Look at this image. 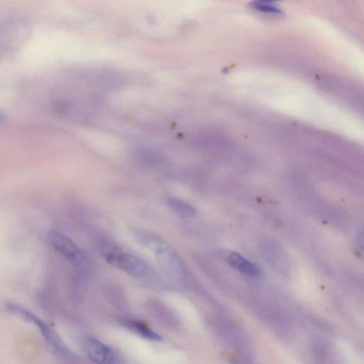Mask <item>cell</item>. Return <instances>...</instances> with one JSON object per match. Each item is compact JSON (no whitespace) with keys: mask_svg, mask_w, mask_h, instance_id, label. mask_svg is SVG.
<instances>
[{"mask_svg":"<svg viewBox=\"0 0 364 364\" xmlns=\"http://www.w3.org/2000/svg\"><path fill=\"white\" fill-rule=\"evenodd\" d=\"M132 234L139 243L153 252L159 265L169 277L176 278L182 275L183 264L175 250L167 242L142 229H134Z\"/></svg>","mask_w":364,"mask_h":364,"instance_id":"6da1fadb","label":"cell"},{"mask_svg":"<svg viewBox=\"0 0 364 364\" xmlns=\"http://www.w3.org/2000/svg\"><path fill=\"white\" fill-rule=\"evenodd\" d=\"M100 252L107 263L136 279L147 278L150 267L141 259L111 242H102Z\"/></svg>","mask_w":364,"mask_h":364,"instance_id":"7a4b0ae2","label":"cell"},{"mask_svg":"<svg viewBox=\"0 0 364 364\" xmlns=\"http://www.w3.org/2000/svg\"><path fill=\"white\" fill-rule=\"evenodd\" d=\"M50 246L73 266L84 269L88 266V259L81 248L64 233L52 230L48 234Z\"/></svg>","mask_w":364,"mask_h":364,"instance_id":"3957f363","label":"cell"},{"mask_svg":"<svg viewBox=\"0 0 364 364\" xmlns=\"http://www.w3.org/2000/svg\"><path fill=\"white\" fill-rule=\"evenodd\" d=\"M6 308L11 314L28 322L34 323L41 332L45 340L55 351H58L64 356H70V353L68 348L60 342L50 328L36 315L24 307L12 302L6 304Z\"/></svg>","mask_w":364,"mask_h":364,"instance_id":"277c9868","label":"cell"},{"mask_svg":"<svg viewBox=\"0 0 364 364\" xmlns=\"http://www.w3.org/2000/svg\"><path fill=\"white\" fill-rule=\"evenodd\" d=\"M83 348L87 356L95 364H119L114 352L97 338H86Z\"/></svg>","mask_w":364,"mask_h":364,"instance_id":"5b68a950","label":"cell"},{"mask_svg":"<svg viewBox=\"0 0 364 364\" xmlns=\"http://www.w3.org/2000/svg\"><path fill=\"white\" fill-rule=\"evenodd\" d=\"M229 264L235 269L248 276L255 277L259 274V269L239 253L231 252L227 257Z\"/></svg>","mask_w":364,"mask_h":364,"instance_id":"8992f818","label":"cell"},{"mask_svg":"<svg viewBox=\"0 0 364 364\" xmlns=\"http://www.w3.org/2000/svg\"><path fill=\"white\" fill-rule=\"evenodd\" d=\"M125 325L132 331L146 338L153 341H160L161 339L159 334L151 331L147 326L141 321L129 320L125 321Z\"/></svg>","mask_w":364,"mask_h":364,"instance_id":"52a82bcc","label":"cell"},{"mask_svg":"<svg viewBox=\"0 0 364 364\" xmlns=\"http://www.w3.org/2000/svg\"><path fill=\"white\" fill-rule=\"evenodd\" d=\"M168 207L176 214L187 218L195 215V210L188 204L176 198H169L167 201Z\"/></svg>","mask_w":364,"mask_h":364,"instance_id":"ba28073f","label":"cell"},{"mask_svg":"<svg viewBox=\"0 0 364 364\" xmlns=\"http://www.w3.org/2000/svg\"><path fill=\"white\" fill-rule=\"evenodd\" d=\"M253 7L261 12L267 14H277L281 13V10L274 5L272 4V3L269 4L268 2H257L256 4H253Z\"/></svg>","mask_w":364,"mask_h":364,"instance_id":"9c48e42d","label":"cell"},{"mask_svg":"<svg viewBox=\"0 0 364 364\" xmlns=\"http://www.w3.org/2000/svg\"><path fill=\"white\" fill-rule=\"evenodd\" d=\"M357 242L360 247L364 251V233H360L358 235Z\"/></svg>","mask_w":364,"mask_h":364,"instance_id":"30bf717a","label":"cell"}]
</instances>
